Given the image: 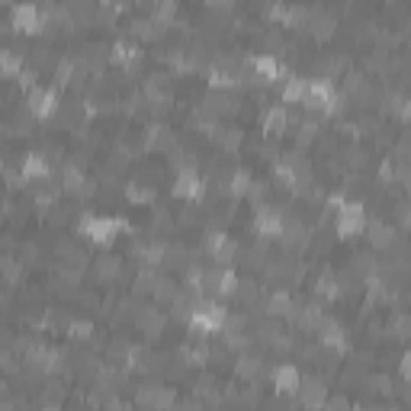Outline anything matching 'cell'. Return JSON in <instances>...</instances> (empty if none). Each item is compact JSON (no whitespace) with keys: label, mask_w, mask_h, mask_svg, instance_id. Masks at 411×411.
Wrapping results in <instances>:
<instances>
[{"label":"cell","mask_w":411,"mask_h":411,"mask_svg":"<svg viewBox=\"0 0 411 411\" xmlns=\"http://www.w3.org/2000/svg\"><path fill=\"white\" fill-rule=\"evenodd\" d=\"M23 71H26V68H23V61L16 58L13 52H4V74H7V77H20Z\"/></svg>","instance_id":"cell-21"},{"label":"cell","mask_w":411,"mask_h":411,"mask_svg":"<svg viewBox=\"0 0 411 411\" xmlns=\"http://www.w3.org/2000/svg\"><path fill=\"white\" fill-rule=\"evenodd\" d=\"M286 126H290V113L283 107H270L264 116V132L267 135H283L286 132Z\"/></svg>","instance_id":"cell-10"},{"label":"cell","mask_w":411,"mask_h":411,"mask_svg":"<svg viewBox=\"0 0 411 411\" xmlns=\"http://www.w3.org/2000/svg\"><path fill=\"white\" fill-rule=\"evenodd\" d=\"M225 325H229V315H225V309H222L219 302H209V305L203 302L190 312V328L196 335H215V331H222Z\"/></svg>","instance_id":"cell-1"},{"label":"cell","mask_w":411,"mask_h":411,"mask_svg":"<svg viewBox=\"0 0 411 411\" xmlns=\"http://www.w3.org/2000/svg\"><path fill=\"white\" fill-rule=\"evenodd\" d=\"M305 97H309V77H290L283 87V100L286 103H305Z\"/></svg>","instance_id":"cell-12"},{"label":"cell","mask_w":411,"mask_h":411,"mask_svg":"<svg viewBox=\"0 0 411 411\" xmlns=\"http://www.w3.org/2000/svg\"><path fill=\"white\" fill-rule=\"evenodd\" d=\"M209 254H213L219 264H231L235 254H238V248H235V241H229L225 235H213L209 238Z\"/></svg>","instance_id":"cell-9"},{"label":"cell","mask_w":411,"mask_h":411,"mask_svg":"<svg viewBox=\"0 0 411 411\" xmlns=\"http://www.w3.org/2000/svg\"><path fill=\"white\" fill-rule=\"evenodd\" d=\"M283 215L276 213V209H270V206H260L257 209V231L260 235H267V238H276V235H283Z\"/></svg>","instance_id":"cell-7"},{"label":"cell","mask_w":411,"mask_h":411,"mask_svg":"<svg viewBox=\"0 0 411 411\" xmlns=\"http://www.w3.org/2000/svg\"><path fill=\"white\" fill-rule=\"evenodd\" d=\"M302 405H309V408H321V405H328V392L321 382H302Z\"/></svg>","instance_id":"cell-13"},{"label":"cell","mask_w":411,"mask_h":411,"mask_svg":"<svg viewBox=\"0 0 411 411\" xmlns=\"http://www.w3.org/2000/svg\"><path fill=\"white\" fill-rule=\"evenodd\" d=\"M209 4H215V7H222V4H229V0H209Z\"/></svg>","instance_id":"cell-29"},{"label":"cell","mask_w":411,"mask_h":411,"mask_svg":"<svg viewBox=\"0 0 411 411\" xmlns=\"http://www.w3.org/2000/svg\"><path fill=\"white\" fill-rule=\"evenodd\" d=\"M71 331H74V337H87V335H90V325H87V321H81V325H74Z\"/></svg>","instance_id":"cell-27"},{"label":"cell","mask_w":411,"mask_h":411,"mask_svg":"<svg viewBox=\"0 0 411 411\" xmlns=\"http://www.w3.org/2000/svg\"><path fill=\"white\" fill-rule=\"evenodd\" d=\"M392 335L396 337L411 335V315H396V318H392Z\"/></svg>","instance_id":"cell-24"},{"label":"cell","mask_w":411,"mask_h":411,"mask_svg":"<svg viewBox=\"0 0 411 411\" xmlns=\"http://www.w3.org/2000/svg\"><path fill=\"white\" fill-rule=\"evenodd\" d=\"M84 174H81V170L77 168H65V183H61V187H65V190H84Z\"/></svg>","instance_id":"cell-20"},{"label":"cell","mask_w":411,"mask_h":411,"mask_svg":"<svg viewBox=\"0 0 411 411\" xmlns=\"http://www.w3.org/2000/svg\"><path fill=\"white\" fill-rule=\"evenodd\" d=\"M55 109H58V93L52 87H32L29 93V113L36 119H52Z\"/></svg>","instance_id":"cell-5"},{"label":"cell","mask_w":411,"mask_h":411,"mask_svg":"<svg viewBox=\"0 0 411 411\" xmlns=\"http://www.w3.org/2000/svg\"><path fill=\"white\" fill-rule=\"evenodd\" d=\"M97 274H100V280H113L116 274H119V260H100L97 264Z\"/></svg>","instance_id":"cell-25"},{"label":"cell","mask_w":411,"mask_h":411,"mask_svg":"<svg viewBox=\"0 0 411 411\" xmlns=\"http://www.w3.org/2000/svg\"><path fill=\"white\" fill-rule=\"evenodd\" d=\"M126 196H129L132 203H148V199H154V190L138 187V183H129V187H126Z\"/></svg>","instance_id":"cell-22"},{"label":"cell","mask_w":411,"mask_h":411,"mask_svg":"<svg viewBox=\"0 0 411 411\" xmlns=\"http://www.w3.org/2000/svg\"><path fill=\"white\" fill-rule=\"evenodd\" d=\"M122 229H126V222L109 219V215H87V219L81 222V235H87L93 244H109Z\"/></svg>","instance_id":"cell-2"},{"label":"cell","mask_w":411,"mask_h":411,"mask_svg":"<svg viewBox=\"0 0 411 411\" xmlns=\"http://www.w3.org/2000/svg\"><path fill=\"white\" fill-rule=\"evenodd\" d=\"M321 344H325V347H331V351H344V331H341V325L321 321Z\"/></svg>","instance_id":"cell-15"},{"label":"cell","mask_w":411,"mask_h":411,"mask_svg":"<svg viewBox=\"0 0 411 411\" xmlns=\"http://www.w3.org/2000/svg\"><path fill=\"white\" fill-rule=\"evenodd\" d=\"M203 190H206V180L196 174V170H180L177 174V183H174V196H180V199H199L203 196Z\"/></svg>","instance_id":"cell-6"},{"label":"cell","mask_w":411,"mask_h":411,"mask_svg":"<svg viewBox=\"0 0 411 411\" xmlns=\"http://www.w3.org/2000/svg\"><path fill=\"white\" fill-rule=\"evenodd\" d=\"M142 405H174V396L170 392H142Z\"/></svg>","instance_id":"cell-23"},{"label":"cell","mask_w":411,"mask_h":411,"mask_svg":"<svg viewBox=\"0 0 411 411\" xmlns=\"http://www.w3.org/2000/svg\"><path fill=\"white\" fill-rule=\"evenodd\" d=\"M402 376L405 379H411V353H405L402 357Z\"/></svg>","instance_id":"cell-28"},{"label":"cell","mask_w":411,"mask_h":411,"mask_svg":"<svg viewBox=\"0 0 411 411\" xmlns=\"http://www.w3.org/2000/svg\"><path fill=\"white\" fill-rule=\"evenodd\" d=\"M48 174H52V168H48V161L42 158V154H26L23 158V177L26 180H46Z\"/></svg>","instance_id":"cell-11"},{"label":"cell","mask_w":411,"mask_h":411,"mask_svg":"<svg viewBox=\"0 0 411 411\" xmlns=\"http://www.w3.org/2000/svg\"><path fill=\"white\" fill-rule=\"evenodd\" d=\"M408 177H411V168H408ZM408 183H411V180H408Z\"/></svg>","instance_id":"cell-30"},{"label":"cell","mask_w":411,"mask_h":411,"mask_svg":"<svg viewBox=\"0 0 411 411\" xmlns=\"http://www.w3.org/2000/svg\"><path fill=\"white\" fill-rule=\"evenodd\" d=\"M251 65H254V71L264 74V81H280L283 77V68L270 58V55H257V58H251Z\"/></svg>","instance_id":"cell-14"},{"label":"cell","mask_w":411,"mask_h":411,"mask_svg":"<svg viewBox=\"0 0 411 411\" xmlns=\"http://www.w3.org/2000/svg\"><path fill=\"white\" fill-rule=\"evenodd\" d=\"M10 26H13L16 32L32 36V32L42 29V13H39L36 4H16L13 13H10Z\"/></svg>","instance_id":"cell-4"},{"label":"cell","mask_w":411,"mask_h":411,"mask_svg":"<svg viewBox=\"0 0 411 411\" xmlns=\"http://www.w3.org/2000/svg\"><path fill=\"white\" fill-rule=\"evenodd\" d=\"M309 32L325 42V39L335 36V20L331 16H309Z\"/></svg>","instance_id":"cell-16"},{"label":"cell","mask_w":411,"mask_h":411,"mask_svg":"<svg viewBox=\"0 0 411 411\" xmlns=\"http://www.w3.org/2000/svg\"><path fill=\"white\" fill-rule=\"evenodd\" d=\"M370 244L379 248V251L392 244V229H389L386 222H373V225H370Z\"/></svg>","instance_id":"cell-17"},{"label":"cell","mask_w":411,"mask_h":411,"mask_svg":"<svg viewBox=\"0 0 411 411\" xmlns=\"http://www.w3.org/2000/svg\"><path fill=\"white\" fill-rule=\"evenodd\" d=\"M274 386H276V392H299V389H302L299 370L292 363H280L274 370Z\"/></svg>","instance_id":"cell-8"},{"label":"cell","mask_w":411,"mask_h":411,"mask_svg":"<svg viewBox=\"0 0 411 411\" xmlns=\"http://www.w3.org/2000/svg\"><path fill=\"white\" fill-rule=\"evenodd\" d=\"M366 229V213L360 203H341L337 209V235L341 238H353Z\"/></svg>","instance_id":"cell-3"},{"label":"cell","mask_w":411,"mask_h":411,"mask_svg":"<svg viewBox=\"0 0 411 411\" xmlns=\"http://www.w3.org/2000/svg\"><path fill=\"white\" fill-rule=\"evenodd\" d=\"M396 109H398V116H402V122H411V100H402Z\"/></svg>","instance_id":"cell-26"},{"label":"cell","mask_w":411,"mask_h":411,"mask_svg":"<svg viewBox=\"0 0 411 411\" xmlns=\"http://www.w3.org/2000/svg\"><path fill=\"white\" fill-rule=\"evenodd\" d=\"M113 61H116V65H135V61H138V48L119 42V46L113 48Z\"/></svg>","instance_id":"cell-18"},{"label":"cell","mask_w":411,"mask_h":411,"mask_svg":"<svg viewBox=\"0 0 411 411\" xmlns=\"http://www.w3.org/2000/svg\"><path fill=\"white\" fill-rule=\"evenodd\" d=\"M238 376H244V379H257V376H260V360L241 357V360H238Z\"/></svg>","instance_id":"cell-19"}]
</instances>
